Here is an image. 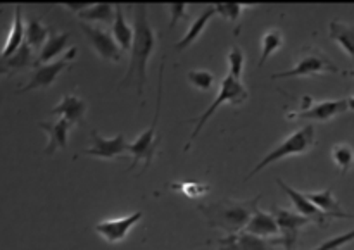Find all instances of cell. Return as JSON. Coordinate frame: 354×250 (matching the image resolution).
I'll return each instance as SVG.
<instances>
[{"instance_id":"6da1fadb","label":"cell","mask_w":354,"mask_h":250,"mask_svg":"<svg viewBox=\"0 0 354 250\" xmlns=\"http://www.w3.org/2000/svg\"><path fill=\"white\" fill-rule=\"evenodd\" d=\"M133 44H131L130 66L121 86L128 85L133 78H137V93L142 97L144 93L145 78H147V64L152 52L156 48V31L149 21L147 6L137 3L133 7Z\"/></svg>"},{"instance_id":"7a4b0ae2","label":"cell","mask_w":354,"mask_h":250,"mask_svg":"<svg viewBox=\"0 0 354 250\" xmlns=\"http://www.w3.org/2000/svg\"><path fill=\"white\" fill-rule=\"evenodd\" d=\"M259 197L261 195L251 200H244V202L225 199L220 202L209 204V206H199V209L203 211L204 218L211 228H218L223 233H227V237H230V235H237L242 230H245L252 214L259 209Z\"/></svg>"},{"instance_id":"3957f363","label":"cell","mask_w":354,"mask_h":250,"mask_svg":"<svg viewBox=\"0 0 354 250\" xmlns=\"http://www.w3.org/2000/svg\"><path fill=\"white\" fill-rule=\"evenodd\" d=\"M248 97H249V92L244 86V83H242V79H235L234 76L230 75L225 76L220 83V92H218V95L214 97L213 102L209 104V107H207V109L204 110L203 114H199L197 117H190L189 119V123L196 124V128H194L192 133H190L189 142H187L185 145V151H189L192 142L199 137L201 131L204 130L207 121L213 117V114L216 113L221 106H225V104H228V106H242V104L248 100Z\"/></svg>"},{"instance_id":"277c9868","label":"cell","mask_w":354,"mask_h":250,"mask_svg":"<svg viewBox=\"0 0 354 250\" xmlns=\"http://www.w3.org/2000/svg\"><path fill=\"white\" fill-rule=\"evenodd\" d=\"M315 144H317V131H315L313 124H306V126L299 128V130H296L294 133H290L289 137L283 138L273 151H270L268 154L256 164V168L249 173L248 180L256 176L258 173H261L263 169H266L268 166H272L273 162H279L287 157H294V155L308 154V152L315 147Z\"/></svg>"},{"instance_id":"5b68a950","label":"cell","mask_w":354,"mask_h":250,"mask_svg":"<svg viewBox=\"0 0 354 250\" xmlns=\"http://www.w3.org/2000/svg\"><path fill=\"white\" fill-rule=\"evenodd\" d=\"M162 75H165V61L159 66V79H158V104H156L154 121L151 126L144 131L138 138L130 142V155L131 164L130 169H133L138 162H144V171L151 166L152 159H154L156 152L159 147V137H158V123L159 114H161V100H162Z\"/></svg>"},{"instance_id":"8992f818","label":"cell","mask_w":354,"mask_h":250,"mask_svg":"<svg viewBox=\"0 0 354 250\" xmlns=\"http://www.w3.org/2000/svg\"><path fill=\"white\" fill-rule=\"evenodd\" d=\"M325 73H341V69L327 57L322 50L315 47H304L296 55V64L290 69L282 73H275L272 79L280 78H308L315 75H325Z\"/></svg>"},{"instance_id":"52a82bcc","label":"cell","mask_w":354,"mask_h":250,"mask_svg":"<svg viewBox=\"0 0 354 250\" xmlns=\"http://www.w3.org/2000/svg\"><path fill=\"white\" fill-rule=\"evenodd\" d=\"M348 110V102L346 99H334V100H320L315 102L310 95L303 97V106L296 110L287 113L289 119H310L325 123L334 117L341 116Z\"/></svg>"},{"instance_id":"ba28073f","label":"cell","mask_w":354,"mask_h":250,"mask_svg":"<svg viewBox=\"0 0 354 250\" xmlns=\"http://www.w3.org/2000/svg\"><path fill=\"white\" fill-rule=\"evenodd\" d=\"M76 52H78V48L71 47L68 50V54H64L61 59H57V61L48 62V64L37 66L30 81H28L23 88L17 90V92L24 93V92H30V90L48 88V86L54 85L55 79H57L59 76H61V73L69 66V62L75 61Z\"/></svg>"},{"instance_id":"9c48e42d","label":"cell","mask_w":354,"mask_h":250,"mask_svg":"<svg viewBox=\"0 0 354 250\" xmlns=\"http://www.w3.org/2000/svg\"><path fill=\"white\" fill-rule=\"evenodd\" d=\"M272 214L275 216L277 224H279L280 230V244L283 245L286 250H294L297 245V238L299 233L311 224V221L308 218L301 216L296 211L283 209V207L273 206Z\"/></svg>"},{"instance_id":"30bf717a","label":"cell","mask_w":354,"mask_h":250,"mask_svg":"<svg viewBox=\"0 0 354 250\" xmlns=\"http://www.w3.org/2000/svg\"><path fill=\"white\" fill-rule=\"evenodd\" d=\"M80 28L85 33L86 41L90 44L92 50L99 55L102 61L106 62H121V55H123V50H121L120 45L116 44L113 35L107 33L106 30L99 26H93V24L82 23L80 21Z\"/></svg>"},{"instance_id":"8fae6325","label":"cell","mask_w":354,"mask_h":250,"mask_svg":"<svg viewBox=\"0 0 354 250\" xmlns=\"http://www.w3.org/2000/svg\"><path fill=\"white\" fill-rule=\"evenodd\" d=\"M142 218L144 214L138 211V213L127 214V216L102 220L95 224V233L107 244H120V242L127 240L130 231L140 223Z\"/></svg>"},{"instance_id":"7c38bea8","label":"cell","mask_w":354,"mask_h":250,"mask_svg":"<svg viewBox=\"0 0 354 250\" xmlns=\"http://www.w3.org/2000/svg\"><path fill=\"white\" fill-rule=\"evenodd\" d=\"M90 140H92L90 148L83 151L80 155H88V157L106 159V161H109V159L121 157L123 154H130V142H127L124 135L121 133L113 138H106L95 130L90 133Z\"/></svg>"},{"instance_id":"4fadbf2b","label":"cell","mask_w":354,"mask_h":250,"mask_svg":"<svg viewBox=\"0 0 354 250\" xmlns=\"http://www.w3.org/2000/svg\"><path fill=\"white\" fill-rule=\"evenodd\" d=\"M277 182H279L280 189L287 193V197L290 199V202H292V206H294V211H296L297 214L308 218L311 223H317V224H320V227H325V224H327V221L330 220V216H327L325 213H322V211L318 209V207L315 206L310 199H308L306 193L297 192L296 189H292V186H289L287 183H283V180H280V178L277 180Z\"/></svg>"},{"instance_id":"5bb4252c","label":"cell","mask_w":354,"mask_h":250,"mask_svg":"<svg viewBox=\"0 0 354 250\" xmlns=\"http://www.w3.org/2000/svg\"><path fill=\"white\" fill-rule=\"evenodd\" d=\"M38 126L48 135L47 145L44 148L45 155H52L57 148H68V137L73 128V124L69 121H66L64 117H59L54 123H50V121H40Z\"/></svg>"},{"instance_id":"9a60e30c","label":"cell","mask_w":354,"mask_h":250,"mask_svg":"<svg viewBox=\"0 0 354 250\" xmlns=\"http://www.w3.org/2000/svg\"><path fill=\"white\" fill-rule=\"evenodd\" d=\"M220 244L223 245L221 250H275V245L280 244L279 240H272V238H259L252 237L249 233H237L230 235L227 238H221Z\"/></svg>"},{"instance_id":"2e32d148","label":"cell","mask_w":354,"mask_h":250,"mask_svg":"<svg viewBox=\"0 0 354 250\" xmlns=\"http://www.w3.org/2000/svg\"><path fill=\"white\" fill-rule=\"evenodd\" d=\"M85 113L86 102L83 99H80L78 95H75V93H66V95H62L61 102L52 109V114H57V116L64 117L73 126L85 121Z\"/></svg>"},{"instance_id":"e0dca14e","label":"cell","mask_w":354,"mask_h":250,"mask_svg":"<svg viewBox=\"0 0 354 250\" xmlns=\"http://www.w3.org/2000/svg\"><path fill=\"white\" fill-rule=\"evenodd\" d=\"M24 19H23V7L16 6L14 7V17L12 24H10L9 37H7L6 44H3L2 52H0V62L7 61L10 55L16 54L24 44Z\"/></svg>"},{"instance_id":"ac0fdd59","label":"cell","mask_w":354,"mask_h":250,"mask_svg":"<svg viewBox=\"0 0 354 250\" xmlns=\"http://www.w3.org/2000/svg\"><path fill=\"white\" fill-rule=\"evenodd\" d=\"M245 233L252 235V237L259 238H273L277 235H280L279 224H277L275 216L272 213H266V211L258 209L252 218L249 220L248 227H245Z\"/></svg>"},{"instance_id":"d6986e66","label":"cell","mask_w":354,"mask_h":250,"mask_svg":"<svg viewBox=\"0 0 354 250\" xmlns=\"http://www.w3.org/2000/svg\"><path fill=\"white\" fill-rule=\"evenodd\" d=\"M308 199L322 211L327 216L330 218H341V220H354V214L346 213L341 207V204L337 202V199L334 197V192L330 189H325L322 192H308Z\"/></svg>"},{"instance_id":"ffe728a7","label":"cell","mask_w":354,"mask_h":250,"mask_svg":"<svg viewBox=\"0 0 354 250\" xmlns=\"http://www.w3.org/2000/svg\"><path fill=\"white\" fill-rule=\"evenodd\" d=\"M214 16H216V7H214V3L213 6H207L206 9H203V12H201L199 16L190 23L189 30H187V33L183 35L182 40L176 41V50H185L187 47L196 44L197 38L203 35V31L206 30L207 23H209Z\"/></svg>"},{"instance_id":"44dd1931","label":"cell","mask_w":354,"mask_h":250,"mask_svg":"<svg viewBox=\"0 0 354 250\" xmlns=\"http://www.w3.org/2000/svg\"><path fill=\"white\" fill-rule=\"evenodd\" d=\"M71 37V33H59V31H52L48 35L47 41H45L44 47L38 52L37 66L40 64H48V62H54V57H57L61 52H64L68 48V40ZM35 66V68H37Z\"/></svg>"},{"instance_id":"7402d4cb","label":"cell","mask_w":354,"mask_h":250,"mask_svg":"<svg viewBox=\"0 0 354 250\" xmlns=\"http://www.w3.org/2000/svg\"><path fill=\"white\" fill-rule=\"evenodd\" d=\"M328 30H330L328 35H330L332 40H334L354 62V24L334 19L330 23V26H328Z\"/></svg>"},{"instance_id":"603a6c76","label":"cell","mask_w":354,"mask_h":250,"mask_svg":"<svg viewBox=\"0 0 354 250\" xmlns=\"http://www.w3.org/2000/svg\"><path fill=\"white\" fill-rule=\"evenodd\" d=\"M82 23L113 24L116 17V6L113 3H90L80 14H76Z\"/></svg>"},{"instance_id":"cb8c5ba5","label":"cell","mask_w":354,"mask_h":250,"mask_svg":"<svg viewBox=\"0 0 354 250\" xmlns=\"http://www.w3.org/2000/svg\"><path fill=\"white\" fill-rule=\"evenodd\" d=\"M113 37L116 44L120 45L121 50H130L131 44H133V28L128 24L127 17H124L123 7L116 3V17L113 23Z\"/></svg>"},{"instance_id":"d4e9b609","label":"cell","mask_w":354,"mask_h":250,"mask_svg":"<svg viewBox=\"0 0 354 250\" xmlns=\"http://www.w3.org/2000/svg\"><path fill=\"white\" fill-rule=\"evenodd\" d=\"M48 35H50V28L45 26L38 17H28L26 24H24V41H26L33 50L44 47Z\"/></svg>"},{"instance_id":"484cf974","label":"cell","mask_w":354,"mask_h":250,"mask_svg":"<svg viewBox=\"0 0 354 250\" xmlns=\"http://www.w3.org/2000/svg\"><path fill=\"white\" fill-rule=\"evenodd\" d=\"M283 45V33L279 28H270L261 37V57H259L258 68H263L270 57Z\"/></svg>"},{"instance_id":"4316f807","label":"cell","mask_w":354,"mask_h":250,"mask_svg":"<svg viewBox=\"0 0 354 250\" xmlns=\"http://www.w3.org/2000/svg\"><path fill=\"white\" fill-rule=\"evenodd\" d=\"M30 66H33L35 68V66H37V61H33V48L24 41V44L21 45L19 50H17L14 55H10L7 61H3L0 68H2L6 73H10V71H19V69L30 68Z\"/></svg>"},{"instance_id":"83f0119b","label":"cell","mask_w":354,"mask_h":250,"mask_svg":"<svg viewBox=\"0 0 354 250\" xmlns=\"http://www.w3.org/2000/svg\"><path fill=\"white\" fill-rule=\"evenodd\" d=\"M332 161L337 166L339 173L341 175H346L349 169L354 166V148L346 142H341V144H335L330 151Z\"/></svg>"},{"instance_id":"f1b7e54d","label":"cell","mask_w":354,"mask_h":250,"mask_svg":"<svg viewBox=\"0 0 354 250\" xmlns=\"http://www.w3.org/2000/svg\"><path fill=\"white\" fill-rule=\"evenodd\" d=\"M187 79L194 88L201 90V92H209L216 81L213 73L207 71V69H192V71L187 73Z\"/></svg>"},{"instance_id":"f546056e","label":"cell","mask_w":354,"mask_h":250,"mask_svg":"<svg viewBox=\"0 0 354 250\" xmlns=\"http://www.w3.org/2000/svg\"><path fill=\"white\" fill-rule=\"evenodd\" d=\"M228 61V75L234 76L235 79H242V71H244L245 55L241 47H232L227 55Z\"/></svg>"},{"instance_id":"4dcf8cb0","label":"cell","mask_w":354,"mask_h":250,"mask_svg":"<svg viewBox=\"0 0 354 250\" xmlns=\"http://www.w3.org/2000/svg\"><path fill=\"white\" fill-rule=\"evenodd\" d=\"M175 189L178 192H182L185 197H189V199H199V197H204L209 192V185H204V183L197 182H182Z\"/></svg>"},{"instance_id":"1f68e13d","label":"cell","mask_w":354,"mask_h":250,"mask_svg":"<svg viewBox=\"0 0 354 250\" xmlns=\"http://www.w3.org/2000/svg\"><path fill=\"white\" fill-rule=\"evenodd\" d=\"M353 240H354V230L348 231V233L339 235V237L330 238V240L324 242V244H320V245H318V247H315V249H311V250H339V249L344 247V245L351 244Z\"/></svg>"},{"instance_id":"d6a6232c","label":"cell","mask_w":354,"mask_h":250,"mask_svg":"<svg viewBox=\"0 0 354 250\" xmlns=\"http://www.w3.org/2000/svg\"><path fill=\"white\" fill-rule=\"evenodd\" d=\"M214 7H216V14H220L227 21H237L242 10L245 9L242 3H214Z\"/></svg>"},{"instance_id":"836d02e7","label":"cell","mask_w":354,"mask_h":250,"mask_svg":"<svg viewBox=\"0 0 354 250\" xmlns=\"http://www.w3.org/2000/svg\"><path fill=\"white\" fill-rule=\"evenodd\" d=\"M168 9H169V12H171V26H175L176 21L182 19V17H187L185 3H171Z\"/></svg>"},{"instance_id":"e575fe53","label":"cell","mask_w":354,"mask_h":250,"mask_svg":"<svg viewBox=\"0 0 354 250\" xmlns=\"http://www.w3.org/2000/svg\"><path fill=\"white\" fill-rule=\"evenodd\" d=\"M346 102H348V110H354V95L348 97V99H346Z\"/></svg>"},{"instance_id":"d590c367","label":"cell","mask_w":354,"mask_h":250,"mask_svg":"<svg viewBox=\"0 0 354 250\" xmlns=\"http://www.w3.org/2000/svg\"><path fill=\"white\" fill-rule=\"evenodd\" d=\"M3 73H6V71H3V69H2V68H0V76H2V75H3Z\"/></svg>"},{"instance_id":"8d00e7d4","label":"cell","mask_w":354,"mask_h":250,"mask_svg":"<svg viewBox=\"0 0 354 250\" xmlns=\"http://www.w3.org/2000/svg\"><path fill=\"white\" fill-rule=\"evenodd\" d=\"M348 75H351V76H354V71H351V73H348Z\"/></svg>"}]
</instances>
